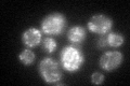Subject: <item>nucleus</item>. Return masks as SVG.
Wrapping results in <instances>:
<instances>
[{
  "instance_id": "nucleus-1",
  "label": "nucleus",
  "mask_w": 130,
  "mask_h": 86,
  "mask_svg": "<svg viewBox=\"0 0 130 86\" xmlns=\"http://www.w3.org/2000/svg\"><path fill=\"white\" fill-rule=\"evenodd\" d=\"M60 60L61 66L65 71L75 73L79 71L85 64V55L77 45L71 44L62 48L60 54Z\"/></svg>"
},
{
  "instance_id": "nucleus-2",
  "label": "nucleus",
  "mask_w": 130,
  "mask_h": 86,
  "mask_svg": "<svg viewBox=\"0 0 130 86\" xmlns=\"http://www.w3.org/2000/svg\"><path fill=\"white\" fill-rule=\"evenodd\" d=\"M66 17L59 12L46 15L41 20V31L48 36H60L66 28Z\"/></svg>"
},
{
  "instance_id": "nucleus-11",
  "label": "nucleus",
  "mask_w": 130,
  "mask_h": 86,
  "mask_svg": "<svg viewBox=\"0 0 130 86\" xmlns=\"http://www.w3.org/2000/svg\"><path fill=\"white\" fill-rule=\"evenodd\" d=\"M104 75H103V73H101V72H93L92 74H91V82L94 85H101V84H103V82H104Z\"/></svg>"
},
{
  "instance_id": "nucleus-6",
  "label": "nucleus",
  "mask_w": 130,
  "mask_h": 86,
  "mask_svg": "<svg viewBox=\"0 0 130 86\" xmlns=\"http://www.w3.org/2000/svg\"><path fill=\"white\" fill-rule=\"evenodd\" d=\"M41 30H39L36 27H30L26 29L22 34V41L23 44L27 48L37 47L41 43Z\"/></svg>"
},
{
  "instance_id": "nucleus-7",
  "label": "nucleus",
  "mask_w": 130,
  "mask_h": 86,
  "mask_svg": "<svg viewBox=\"0 0 130 86\" xmlns=\"http://www.w3.org/2000/svg\"><path fill=\"white\" fill-rule=\"evenodd\" d=\"M86 37H87L86 29L83 26H79V25L73 26L67 31V40L72 44H75V45L83 43L86 40Z\"/></svg>"
},
{
  "instance_id": "nucleus-5",
  "label": "nucleus",
  "mask_w": 130,
  "mask_h": 86,
  "mask_svg": "<svg viewBox=\"0 0 130 86\" xmlns=\"http://www.w3.org/2000/svg\"><path fill=\"white\" fill-rule=\"evenodd\" d=\"M123 59H124V56L120 52L108 51V52H105L100 57L99 65L103 70L112 72L114 70H116L117 68H119L121 63H123Z\"/></svg>"
},
{
  "instance_id": "nucleus-3",
  "label": "nucleus",
  "mask_w": 130,
  "mask_h": 86,
  "mask_svg": "<svg viewBox=\"0 0 130 86\" xmlns=\"http://www.w3.org/2000/svg\"><path fill=\"white\" fill-rule=\"evenodd\" d=\"M39 74L42 80L48 84H55L62 80V70L59 63L51 58L46 57L39 64Z\"/></svg>"
},
{
  "instance_id": "nucleus-9",
  "label": "nucleus",
  "mask_w": 130,
  "mask_h": 86,
  "mask_svg": "<svg viewBox=\"0 0 130 86\" xmlns=\"http://www.w3.org/2000/svg\"><path fill=\"white\" fill-rule=\"evenodd\" d=\"M19 59L24 66H29V65H31L35 61L36 55L30 48H25V50H23L21 53H20Z\"/></svg>"
},
{
  "instance_id": "nucleus-8",
  "label": "nucleus",
  "mask_w": 130,
  "mask_h": 86,
  "mask_svg": "<svg viewBox=\"0 0 130 86\" xmlns=\"http://www.w3.org/2000/svg\"><path fill=\"white\" fill-rule=\"evenodd\" d=\"M106 40H107V44L108 46L111 47H120L121 45L124 44V41H125V38L124 36L119 34V32H108V35L106 36Z\"/></svg>"
},
{
  "instance_id": "nucleus-4",
  "label": "nucleus",
  "mask_w": 130,
  "mask_h": 86,
  "mask_svg": "<svg viewBox=\"0 0 130 86\" xmlns=\"http://www.w3.org/2000/svg\"><path fill=\"white\" fill-rule=\"evenodd\" d=\"M88 29L93 34L104 36L111 32L113 27V20L111 17L104 14H95L90 17L88 22Z\"/></svg>"
},
{
  "instance_id": "nucleus-12",
  "label": "nucleus",
  "mask_w": 130,
  "mask_h": 86,
  "mask_svg": "<svg viewBox=\"0 0 130 86\" xmlns=\"http://www.w3.org/2000/svg\"><path fill=\"white\" fill-rule=\"evenodd\" d=\"M96 46L99 48H105L108 46L107 44V40H106V36H101L100 39H98L96 41Z\"/></svg>"
},
{
  "instance_id": "nucleus-10",
  "label": "nucleus",
  "mask_w": 130,
  "mask_h": 86,
  "mask_svg": "<svg viewBox=\"0 0 130 86\" xmlns=\"http://www.w3.org/2000/svg\"><path fill=\"white\" fill-rule=\"evenodd\" d=\"M58 47V44H56V41L51 38V37H46L42 40V48L44 50V52L49 53V54H52Z\"/></svg>"
}]
</instances>
